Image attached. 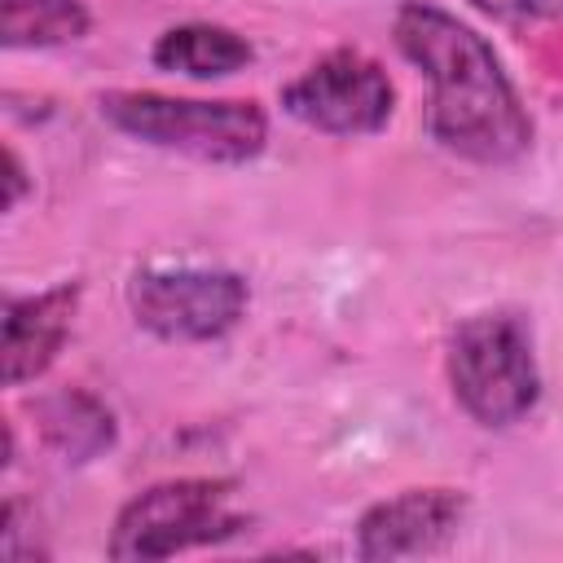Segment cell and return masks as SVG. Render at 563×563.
Returning a JSON list of instances; mask_svg holds the SVG:
<instances>
[{
    "label": "cell",
    "mask_w": 563,
    "mask_h": 563,
    "mask_svg": "<svg viewBox=\"0 0 563 563\" xmlns=\"http://www.w3.org/2000/svg\"><path fill=\"white\" fill-rule=\"evenodd\" d=\"M400 53L431 79V136L475 163H510L532 141V119L497 53L453 13L409 0L396 9Z\"/></svg>",
    "instance_id": "6da1fadb"
},
{
    "label": "cell",
    "mask_w": 563,
    "mask_h": 563,
    "mask_svg": "<svg viewBox=\"0 0 563 563\" xmlns=\"http://www.w3.org/2000/svg\"><path fill=\"white\" fill-rule=\"evenodd\" d=\"M101 114L158 150H176L202 163H246L268 141V119L255 101H194L163 92H106Z\"/></svg>",
    "instance_id": "7a4b0ae2"
},
{
    "label": "cell",
    "mask_w": 563,
    "mask_h": 563,
    "mask_svg": "<svg viewBox=\"0 0 563 563\" xmlns=\"http://www.w3.org/2000/svg\"><path fill=\"white\" fill-rule=\"evenodd\" d=\"M449 383L457 405L484 427L519 422L541 396L532 334L510 312L466 317L449 339Z\"/></svg>",
    "instance_id": "3957f363"
},
{
    "label": "cell",
    "mask_w": 563,
    "mask_h": 563,
    "mask_svg": "<svg viewBox=\"0 0 563 563\" xmlns=\"http://www.w3.org/2000/svg\"><path fill=\"white\" fill-rule=\"evenodd\" d=\"M242 528L229 479H167L136 493L110 532V559H172Z\"/></svg>",
    "instance_id": "277c9868"
},
{
    "label": "cell",
    "mask_w": 563,
    "mask_h": 563,
    "mask_svg": "<svg viewBox=\"0 0 563 563\" xmlns=\"http://www.w3.org/2000/svg\"><path fill=\"white\" fill-rule=\"evenodd\" d=\"M128 303L136 325H145L158 339H180V343H207L229 334L246 303L251 290L238 273L229 268H141L128 282Z\"/></svg>",
    "instance_id": "5b68a950"
},
{
    "label": "cell",
    "mask_w": 563,
    "mask_h": 563,
    "mask_svg": "<svg viewBox=\"0 0 563 563\" xmlns=\"http://www.w3.org/2000/svg\"><path fill=\"white\" fill-rule=\"evenodd\" d=\"M391 101L396 92L387 70L356 48L325 53L317 66H308L295 84L282 88L286 114L330 136L378 132L391 119Z\"/></svg>",
    "instance_id": "8992f818"
},
{
    "label": "cell",
    "mask_w": 563,
    "mask_h": 563,
    "mask_svg": "<svg viewBox=\"0 0 563 563\" xmlns=\"http://www.w3.org/2000/svg\"><path fill=\"white\" fill-rule=\"evenodd\" d=\"M466 515V497L453 488H405L369 506L356 523L361 559H409L440 550Z\"/></svg>",
    "instance_id": "52a82bcc"
},
{
    "label": "cell",
    "mask_w": 563,
    "mask_h": 563,
    "mask_svg": "<svg viewBox=\"0 0 563 563\" xmlns=\"http://www.w3.org/2000/svg\"><path fill=\"white\" fill-rule=\"evenodd\" d=\"M75 308H79V286L75 282H62L53 290H40V295H26V299H9L4 308V383L9 387H22L31 378H40L66 334H70V321H75Z\"/></svg>",
    "instance_id": "ba28073f"
},
{
    "label": "cell",
    "mask_w": 563,
    "mask_h": 563,
    "mask_svg": "<svg viewBox=\"0 0 563 563\" xmlns=\"http://www.w3.org/2000/svg\"><path fill=\"white\" fill-rule=\"evenodd\" d=\"M154 66L172 70V75H189V79H220V75H233L242 70L255 48L246 44V35L229 31V26H216V22H185V26H172L158 35L154 44Z\"/></svg>",
    "instance_id": "9c48e42d"
},
{
    "label": "cell",
    "mask_w": 563,
    "mask_h": 563,
    "mask_svg": "<svg viewBox=\"0 0 563 563\" xmlns=\"http://www.w3.org/2000/svg\"><path fill=\"white\" fill-rule=\"evenodd\" d=\"M44 440L66 457V462H88L101 449L114 444V418L106 405H97L84 391H62L40 405Z\"/></svg>",
    "instance_id": "30bf717a"
},
{
    "label": "cell",
    "mask_w": 563,
    "mask_h": 563,
    "mask_svg": "<svg viewBox=\"0 0 563 563\" xmlns=\"http://www.w3.org/2000/svg\"><path fill=\"white\" fill-rule=\"evenodd\" d=\"M88 31L84 0H0L4 48H48L70 44Z\"/></svg>",
    "instance_id": "8fae6325"
},
{
    "label": "cell",
    "mask_w": 563,
    "mask_h": 563,
    "mask_svg": "<svg viewBox=\"0 0 563 563\" xmlns=\"http://www.w3.org/2000/svg\"><path fill=\"white\" fill-rule=\"evenodd\" d=\"M493 18H563V0H471Z\"/></svg>",
    "instance_id": "7c38bea8"
},
{
    "label": "cell",
    "mask_w": 563,
    "mask_h": 563,
    "mask_svg": "<svg viewBox=\"0 0 563 563\" xmlns=\"http://www.w3.org/2000/svg\"><path fill=\"white\" fill-rule=\"evenodd\" d=\"M22 189H26V172H22L18 154H13V150H4V207H18Z\"/></svg>",
    "instance_id": "4fadbf2b"
}]
</instances>
